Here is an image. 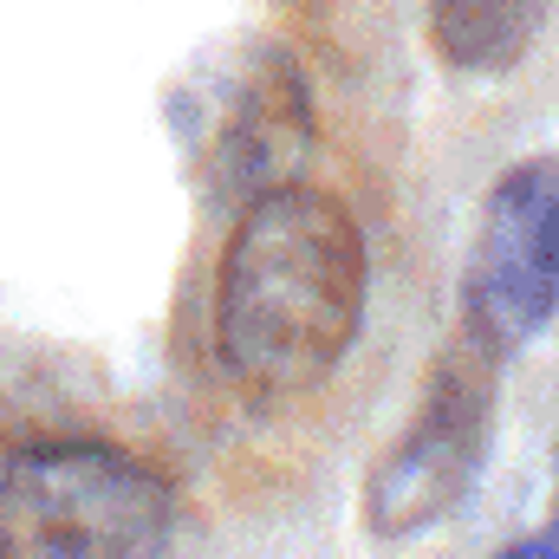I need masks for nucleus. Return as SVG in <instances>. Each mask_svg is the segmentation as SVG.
I'll use <instances>...</instances> for the list:
<instances>
[{
	"label": "nucleus",
	"mask_w": 559,
	"mask_h": 559,
	"mask_svg": "<svg viewBox=\"0 0 559 559\" xmlns=\"http://www.w3.org/2000/svg\"><path fill=\"white\" fill-rule=\"evenodd\" d=\"M540 20H547V0H429L423 39L449 72L495 79L527 59Z\"/></svg>",
	"instance_id": "obj_6"
},
{
	"label": "nucleus",
	"mask_w": 559,
	"mask_h": 559,
	"mask_svg": "<svg viewBox=\"0 0 559 559\" xmlns=\"http://www.w3.org/2000/svg\"><path fill=\"white\" fill-rule=\"evenodd\" d=\"M169 481L118 442H20L0 462V559H163Z\"/></svg>",
	"instance_id": "obj_2"
},
{
	"label": "nucleus",
	"mask_w": 559,
	"mask_h": 559,
	"mask_svg": "<svg viewBox=\"0 0 559 559\" xmlns=\"http://www.w3.org/2000/svg\"><path fill=\"white\" fill-rule=\"evenodd\" d=\"M495 559H559V521H547L540 534H527V540H514V547H501Z\"/></svg>",
	"instance_id": "obj_7"
},
{
	"label": "nucleus",
	"mask_w": 559,
	"mask_h": 559,
	"mask_svg": "<svg viewBox=\"0 0 559 559\" xmlns=\"http://www.w3.org/2000/svg\"><path fill=\"white\" fill-rule=\"evenodd\" d=\"M559 312V156L514 163L481 209L462 274V338L488 358L521 352Z\"/></svg>",
	"instance_id": "obj_5"
},
{
	"label": "nucleus",
	"mask_w": 559,
	"mask_h": 559,
	"mask_svg": "<svg viewBox=\"0 0 559 559\" xmlns=\"http://www.w3.org/2000/svg\"><path fill=\"white\" fill-rule=\"evenodd\" d=\"M365 228L332 189L280 182L235 215L215 274V358L261 404L319 391L365 325Z\"/></svg>",
	"instance_id": "obj_1"
},
{
	"label": "nucleus",
	"mask_w": 559,
	"mask_h": 559,
	"mask_svg": "<svg viewBox=\"0 0 559 559\" xmlns=\"http://www.w3.org/2000/svg\"><path fill=\"white\" fill-rule=\"evenodd\" d=\"M169 124L189 150L195 182L248 209L254 195L293 182V163L306 156V138H312L306 79L293 52L274 39L215 46L176 79Z\"/></svg>",
	"instance_id": "obj_3"
},
{
	"label": "nucleus",
	"mask_w": 559,
	"mask_h": 559,
	"mask_svg": "<svg viewBox=\"0 0 559 559\" xmlns=\"http://www.w3.org/2000/svg\"><path fill=\"white\" fill-rule=\"evenodd\" d=\"M554 521H559V508H554Z\"/></svg>",
	"instance_id": "obj_8"
},
{
	"label": "nucleus",
	"mask_w": 559,
	"mask_h": 559,
	"mask_svg": "<svg viewBox=\"0 0 559 559\" xmlns=\"http://www.w3.org/2000/svg\"><path fill=\"white\" fill-rule=\"evenodd\" d=\"M488 436H495V358L475 338H462L429 371V391L397 429V442L365 468V488H358L365 534L417 540L436 521H449L481 481Z\"/></svg>",
	"instance_id": "obj_4"
}]
</instances>
